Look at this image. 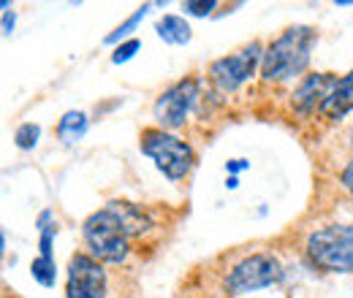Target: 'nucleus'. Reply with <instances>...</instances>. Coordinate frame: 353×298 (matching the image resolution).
<instances>
[{"label":"nucleus","mask_w":353,"mask_h":298,"mask_svg":"<svg viewBox=\"0 0 353 298\" xmlns=\"http://www.w3.org/2000/svg\"><path fill=\"white\" fill-rule=\"evenodd\" d=\"M318 41V30L310 25H294L283 30L274 41L264 49L261 60V79L266 85H280L296 79L310 65L312 46Z\"/></svg>","instance_id":"nucleus-1"},{"label":"nucleus","mask_w":353,"mask_h":298,"mask_svg":"<svg viewBox=\"0 0 353 298\" xmlns=\"http://www.w3.org/2000/svg\"><path fill=\"white\" fill-rule=\"evenodd\" d=\"M82 236L90 255L98 263L120 266L131 255V233L125 231L123 220L106 204L101 212H92L82 225Z\"/></svg>","instance_id":"nucleus-2"},{"label":"nucleus","mask_w":353,"mask_h":298,"mask_svg":"<svg viewBox=\"0 0 353 298\" xmlns=\"http://www.w3.org/2000/svg\"><path fill=\"white\" fill-rule=\"evenodd\" d=\"M307 257L326 274L353 271V225H329L307 236Z\"/></svg>","instance_id":"nucleus-3"},{"label":"nucleus","mask_w":353,"mask_h":298,"mask_svg":"<svg viewBox=\"0 0 353 298\" xmlns=\"http://www.w3.org/2000/svg\"><path fill=\"white\" fill-rule=\"evenodd\" d=\"M139 149L141 155L155 160V169L166 179L179 182L193 171V149L188 141L176 138L174 133L161 128H147L139 136Z\"/></svg>","instance_id":"nucleus-4"},{"label":"nucleus","mask_w":353,"mask_h":298,"mask_svg":"<svg viewBox=\"0 0 353 298\" xmlns=\"http://www.w3.org/2000/svg\"><path fill=\"white\" fill-rule=\"evenodd\" d=\"M285 277L283 263L272 253H256V255L242 257L225 277V290L228 296H245L277 285Z\"/></svg>","instance_id":"nucleus-5"},{"label":"nucleus","mask_w":353,"mask_h":298,"mask_svg":"<svg viewBox=\"0 0 353 298\" xmlns=\"http://www.w3.org/2000/svg\"><path fill=\"white\" fill-rule=\"evenodd\" d=\"M261 60H264V46H261V41L245 43L234 54H225V57L215 60L210 65V71H207L210 74V82L223 95L236 92L245 82H250L256 76V68H261Z\"/></svg>","instance_id":"nucleus-6"},{"label":"nucleus","mask_w":353,"mask_h":298,"mask_svg":"<svg viewBox=\"0 0 353 298\" xmlns=\"http://www.w3.org/2000/svg\"><path fill=\"white\" fill-rule=\"evenodd\" d=\"M199 92L201 85L196 76H188V79H179L169 89H163L152 106V117L158 123L161 130H179L185 128L188 123V114L193 111V106L199 103Z\"/></svg>","instance_id":"nucleus-7"},{"label":"nucleus","mask_w":353,"mask_h":298,"mask_svg":"<svg viewBox=\"0 0 353 298\" xmlns=\"http://www.w3.org/2000/svg\"><path fill=\"white\" fill-rule=\"evenodd\" d=\"M65 298H106V271L92 255H71L65 274Z\"/></svg>","instance_id":"nucleus-8"},{"label":"nucleus","mask_w":353,"mask_h":298,"mask_svg":"<svg viewBox=\"0 0 353 298\" xmlns=\"http://www.w3.org/2000/svg\"><path fill=\"white\" fill-rule=\"evenodd\" d=\"M334 82H337V76H332V74H307V76L299 82V87L294 89V95H291L294 111L302 114V117L312 114L315 109L321 111V106H323V100L329 98Z\"/></svg>","instance_id":"nucleus-9"},{"label":"nucleus","mask_w":353,"mask_h":298,"mask_svg":"<svg viewBox=\"0 0 353 298\" xmlns=\"http://www.w3.org/2000/svg\"><path fill=\"white\" fill-rule=\"evenodd\" d=\"M351 111H353V71L334 82L329 98H326L323 106H321V114H323L326 120H334V123L343 120V117L351 114Z\"/></svg>","instance_id":"nucleus-10"},{"label":"nucleus","mask_w":353,"mask_h":298,"mask_svg":"<svg viewBox=\"0 0 353 298\" xmlns=\"http://www.w3.org/2000/svg\"><path fill=\"white\" fill-rule=\"evenodd\" d=\"M155 33H158L161 41L169 43V46H185V43H190V36H193L188 19L179 17V14H163L155 22Z\"/></svg>","instance_id":"nucleus-11"},{"label":"nucleus","mask_w":353,"mask_h":298,"mask_svg":"<svg viewBox=\"0 0 353 298\" xmlns=\"http://www.w3.org/2000/svg\"><path fill=\"white\" fill-rule=\"evenodd\" d=\"M109 206H112L114 214L123 220V225H125V231H128L131 236H141V233H147V231L152 228L150 214L144 212L141 206H136V204H128V201H112Z\"/></svg>","instance_id":"nucleus-12"},{"label":"nucleus","mask_w":353,"mask_h":298,"mask_svg":"<svg viewBox=\"0 0 353 298\" xmlns=\"http://www.w3.org/2000/svg\"><path fill=\"white\" fill-rule=\"evenodd\" d=\"M90 120L85 111H65L57 123V138L65 144V147H74L79 144L85 136H88Z\"/></svg>","instance_id":"nucleus-13"},{"label":"nucleus","mask_w":353,"mask_h":298,"mask_svg":"<svg viewBox=\"0 0 353 298\" xmlns=\"http://www.w3.org/2000/svg\"><path fill=\"white\" fill-rule=\"evenodd\" d=\"M155 6L152 3H144V6H139L136 11H133L131 17L123 22V25H117L106 39H103V43H109V46H114V43H125V41H131V33H136L139 30V25L144 22V17L152 11Z\"/></svg>","instance_id":"nucleus-14"},{"label":"nucleus","mask_w":353,"mask_h":298,"mask_svg":"<svg viewBox=\"0 0 353 298\" xmlns=\"http://www.w3.org/2000/svg\"><path fill=\"white\" fill-rule=\"evenodd\" d=\"M30 277L41 288H54V282H57V263H54V257H36L30 263Z\"/></svg>","instance_id":"nucleus-15"},{"label":"nucleus","mask_w":353,"mask_h":298,"mask_svg":"<svg viewBox=\"0 0 353 298\" xmlns=\"http://www.w3.org/2000/svg\"><path fill=\"white\" fill-rule=\"evenodd\" d=\"M39 138H41V125H36V123H25V125H19L17 133H14V144L22 152L36 149L39 147Z\"/></svg>","instance_id":"nucleus-16"},{"label":"nucleus","mask_w":353,"mask_h":298,"mask_svg":"<svg viewBox=\"0 0 353 298\" xmlns=\"http://www.w3.org/2000/svg\"><path fill=\"white\" fill-rule=\"evenodd\" d=\"M215 8H218V0H185L182 3L185 17H199V19L210 17Z\"/></svg>","instance_id":"nucleus-17"},{"label":"nucleus","mask_w":353,"mask_h":298,"mask_svg":"<svg viewBox=\"0 0 353 298\" xmlns=\"http://www.w3.org/2000/svg\"><path fill=\"white\" fill-rule=\"evenodd\" d=\"M139 52H141V41H139V39H131V41L120 43V46L114 49V54H112V63H114V65H123V63L133 60Z\"/></svg>","instance_id":"nucleus-18"},{"label":"nucleus","mask_w":353,"mask_h":298,"mask_svg":"<svg viewBox=\"0 0 353 298\" xmlns=\"http://www.w3.org/2000/svg\"><path fill=\"white\" fill-rule=\"evenodd\" d=\"M54 236H57V225H49L41 231V242H39V250H41V257H54Z\"/></svg>","instance_id":"nucleus-19"},{"label":"nucleus","mask_w":353,"mask_h":298,"mask_svg":"<svg viewBox=\"0 0 353 298\" xmlns=\"http://www.w3.org/2000/svg\"><path fill=\"white\" fill-rule=\"evenodd\" d=\"M14 28H17V11L8 8V11H3V36L8 39L14 33Z\"/></svg>","instance_id":"nucleus-20"},{"label":"nucleus","mask_w":353,"mask_h":298,"mask_svg":"<svg viewBox=\"0 0 353 298\" xmlns=\"http://www.w3.org/2000/svg\"><path fill=\"white\" fill-rule=\"evenodd\" d=\"M248 169H250V160H245V158H234V160L225 163V173H231V176H236L239 171H248Z\"/></svg>","instance_id":"nucleus-21"},{"label":"nucleus","mask_w":353,"mask_h":298,"mask_svg":"<svg viewBox=\"0 0 353 298\" xmlns=\"http://www.w3.org/2000/svg\"><path fill=\"white\" fill-rule=\"evenodd\" d=\"M340 184H343V187L353 195V160L343 169V173H340Z\"/></svg>","instance_id":"nucleus-22"},{"label":"nucleus","mask_w":353,"mask_h":298,"mask_svg":"<svg viewBox=\"0 0 353 298\" xmlns=\"http://www.w3.org/2000/svg\"><path fill=\"white\" fill-rule=\"evenodd\" d=\"M52 220H54V212H52V209H44V212L39 214V220H36V228L44 231V228H49V225H54Z\"/></svg>","instance_id":"nucleus-23"},{"label":"nucleus","mask_w":353,"mask_h":298,"mask_svg":"<svg viewBox=\"0 0 353 298\" xmlns=\"http://www.w3.org/2000/svg\"><path fill=\"white\" fill-rule=\"evenodd\" d=\"M225 187H228V190H236V187H239V179H236V176H228V179H225Z\"/></svg>","instance_id":"nucleus-24"},{"label":"nucleus","mask_w":353,"mask_h":298,"mask_svg":"<svg viewBox=\"0 0 353 298\" xmlns=\"http://www.w3.org/2000/svg\"><path fill=\"white\" fill-rule=\"evenodd\" d=\"M334 6H340V8H351V6H353V0H337Z\"/></svg>","instance_id":"nucleus-25"},{"label":"nucleus","mask_w":353,"mask_h":298,"mask_svg":"<svg viewBox=\"0 0 353 298\" xmlns=\"http://www.w3.org/2000/svg\"><path fill=\"white\" fill-rule=\"evenodd\" d=\"M351 147H353V133H351Z\"/></svg>","instance_id":"nucleus-26"}]
</instances>
